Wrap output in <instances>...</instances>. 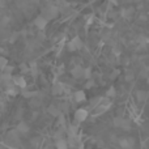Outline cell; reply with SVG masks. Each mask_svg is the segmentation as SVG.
Masks as SVG:
<instances>
[{
    "mask_svg": "<svg viewBox=\"0 0 149 149\" xmlns=\"http://www.w3.org/2000/svg\"><path fill=\"white\" fill-rule=\"evenodd\" d=\"M58 12H59V9H58L56 7H52V5H50V7H46L43 10H42V15L41 16L46 21H49V20H52V18L56 17Z\"/></svg>",
    "mask_w": 149,
    "mask_h": 149,
    "instance_id": "cell-1",
    "label": "cell"
},
{
    "mask_svg": "<svg viewBox=\"0 0 149 149\" xmlns=\"http://www.w3.org/2000/svg\"><path fill=\"white\" fill-rule=\"evenodd\" d=\"M110 107H111V101H109V100H102L100 105L95 107L94 114H95V115H101V114H103L105 111H107Z\"/></svg>",
    "mask_w": 149,
    "mask_h": 149,
    "instance_id": "cell-2",
    "label": "cell"
},
{
    "mask_svg": "<svg viewBox=\"0 0 149 149\" xmlns=\"http://www.w3.org/2000/svg\"><path fill=\"white\" fill-rule=\"evenodd\" d=\"M114 126L118 127V128H123V130H126V131L131 128V126H130V120L122 118V116H116V118H114Z\"/></svg>",
    "mask_w": 149,
    "mask_h": 149,
    "instance_id": "cell-3",
    "label": "cell"
},
{
    "mask_svg": "<svg viewBox=\"0 0 149 149\" xmlns=\"http://www.w3.org/2000/svg\"><path fill=\"white\" fill-rule=\"evenodd\" d=\"M82 47V41L80 37H74L70 42H68V50L70 51H77Z\"/></svg>",
    "mask_w": 149,
    "mask_h": 149,
    "instance_id": "cell-4",
    "label": "cell"
},
{
    "mask_svg": "<svg viewBox=\"0 0 149 149\" xmlns=\"http://www.w3.org/2000/svg\"><path fill=\"white\" fill-rule=\"evenodd\" d=\"M88 115H89L88 110H85V109H79V110H76V113H74V122L80 123V122L86 120Z\"/></svg>",
    "mask_w": 149,
    "mask_h": 149,
    "instance_id": "cell-5",
    "label": "cell"
},
{
    "mask_svg": "<svg viewBox=\"0 0 149 149\" xmlns=\"http://www.w3.org/2000/svg\"><path fill=\"white\" fill-rule=\"evenodd\" d=\"M12 82H13V85L15 86H17L18 89H25V86H26V80H25V77L24 76H13L12 77Z\"/></svg>",
    "mask_w": 149,
    "mask_h": 149,
    "instance_id": "cell-6",
    "label": "cell"
},
{
    "mask_svg": "<svg viewBox=\"0 0 149 149\" xmlns=\"http://www.w3.org/2000/svg\"><path fill=\"white\" fill-rule=\"evenodd\" d=\"M47 24H49V21H46V20H45V18L42 17L41 15H39V16H37V17H36V20H34V25H36L37 28L39 29V30H43V29L47 26Z\"/></svg>",
    "mask_w": 149,
    "mask_h": 149,
    "instance_id": "cell-7",
    "label": "cell"
},
{
    "mask_svg": "<svg viewBox=\"0 0 149 149\" xmlns=\"http://www.w3.org/2000/svg\"><path fill=\"white\" fill-rule=\"evenodd\" d=\"M119 145H120L123 149H132L135 145V141L134 139H131V137H126V139H122L120 141H119Z\"/></svg>",
    "mask_w": 149,
    "mask_h": 149,
    "instance_id": "cell-8",
    "label": "cell"
},
{
    "mask_svg": "<svg viewBox=\"0 0 149 149\" xmlns=\"http://www.w3.org/2000/svg\"><path fill=\"white\" fill-rule=\"evenodd\" d=\"M73 100L74 102H84L86 100V94H85L84 90H77L73 93Z\"/></svg>",
    "mask_w": 149,
    "mask_h": 149,
    "instance_id": "cell-9",
    "label": "cell"
},
{
    "mask_svg": "<svg viewBox=\"0 0 149 149\" xmlns=\"http://www.w3.org/2000/svg\"><path fill=\"white\" fill-rule=\"evenodd\" d=\"M72 76L74 79H82L84 77V68L81 65H76L72 70Z\"/></svg>",
    "mask_w": 149,
    "mask_h": 149,
    "instance_id": "cell-10",
    "label": "cell"
},
{
    "mask_svg": "<svg viewBox=\"0 0 149 149\" xmlns=\"http://www.w3.org/2000/svg\"><path fill=\"white\" fill-rule=\"evenodd\" d=\"M65 134H67V128L65 127H59V128L55 131V134H54V137L56 140H60V139H65Z\"/></svg>",
    "mask_w": 149,
    "mask_h": 149,
    "instance_id": "cell-11",
    "label": "cell"
},
{
    "mask_svg": "<svg viewBox=\"0 0 149 149\" xmlns=\"http://www.w3.org/2000/svg\"><path fill=\"white\" fill-rule=\"evenodd\" d=\"M51 92L54 95H59V94H62V93H64L63 92V82H55V84L52 85Z\"/></svg>",
    "mask_w": 149,
    "mask_h": 149,
    "instance_id": "cell-12",
    "label": "cell"
},
{
    "mask_svg": "<svg viewBox=\"0 0 149 149\" xmlns=\"http://www.w3.org/2000/svg\"><path fill=\"white\" fill-rule=\"evenodd\" d=\"M47 111H49V114L50 115H52V116H59L60 114H62L60 109L58 107V106H55V105H50L49 109H47Z\"/></svg>",
    "mask_w": 149,
    "mask_h": 149,
    "instance_id": "cell-13",
    "label": "cell"
},
{
    "mask_svg": "<svg viewBox=\"0 0 149 149\" xmlns=\"http://www.w3.org/2000/svg\"><path fill=\"white\" fill-rule=\"evenodd\" d=\"M29 130L30 128H29L28 124H26L25 122H21V123L17 126V130H16V131H17V134H28Z\"/></svg>",
    "mask_w": 149,
    "mask_h": 149,
    "instance_id": "cell-14",
    "label": "cell"
},
{
    "mask_svg": "<svg viewBox=\"0 0 149 149\" xmlns=\"http://www.w3.org/2000/svg\"><path fill=\"white\" fill-rule=\"evenodd\" d=\"M136 98L139 102H145L148 98V93L145 92V90H137L136 93Z\"/></svg>",
    "mask_w": 149,
    "mask_h": 149,
    "instance_id": "cell-15",
    "label": "cell"
},
{
    "mask_svg": "<svg viewBox=\"0 0 149 149\" xmlns=\"http://www.w3.org/2000/svg\"><path fill=\"white\" fill-rule=\"evenodd\" d=\"M55 147H56V149H68L67 140H65V139L56 140V143H55Z\"/></svg>",
    "mask_w": 149,
    "mask_h": 149,
    "instance_id": "cell-16",
    "label": "cell"
},
{
    "mask_svg": "<svg viewBox=\"0 0 149 149\" xmlns=\"http://www.w3.org/2000/svg\"><path fill=\"white\" fill-rule=\"evenodd\" d=\"M21 94H22L25 98H34V97H37L38 92H31V90L22 89V90H21Z\"/></svg>",
    "mask_w": 149,
    "mask_h": 149,
    "instance_id": "cell-17",
    "label": "cell"
},
{
    "mask_svg": "<svg viewBox=\"0 0 149 149\" xmlns=\"http://www.w3.org/2000/svg\"><path fill=\"white\" fill-rule=\"evenodd\" d=\"M5 92H7L8 95H13V97L17 95V94H20V89H18L17 86H15V85L10 86V88H8V89H5Z\"/></svg>",
    "mask_w": 149,
    "mask_h": 149,
    "instance_id": "cell-18",
    "label": "cell"
},
{
    "mask_svg": "<svg viewBox=\"0 0 149 149\" xmlns=\"http://www.w3.org/2000/svg\"><path fill=\"white\" fill-rule=\"evenodd\" d=\"M132 15H134V8H124V9H122V16L124 18H131Z\"/></svg>",
    "mask_w": 149,
    "mask_h": 149,
    "instance_id": "cell-19",
    "label": "cell"
},
{
    "mask_svg": "<svg viewBox=\"0 0 149 149\" xmlns=\"http://www.w3.org/2000/svg\"><path fill=\"white\" fill-rule=\"evenodd\" d=\"M102 100H103L102 97H94V98H93L92 101H90V106L95 109V107H97V106H98V105H100V103H101V101H102Z\"/></svg>",
    "mask_w": 149,
    "mask_h": 149,
    "instance_id": "cell-20",
    "label": "cell"
},
{
    "mask_svg": "<svg viewBox=\"0 0 149 149\" xmlns=\"http://www.w3.org/2000/svg\"><path fill=\"white\" fill-rule=\"evenodd\" d=\"M84 77L88 80H90V77H92V68L90 67L84 68Z\"/></svg>",
    "mask_w": 149,
    "mask_h": 149,
    "instance_id": "cell-21",
    "label": "cell"
},
{
    "mask_svg": "<svg viewBox=\"0 0 149 149\" xmlns=\"http://www.w3.org/2000/svg\"><path fill=\"white\" fill-rule=\"evenodd\" d=\"M115 94H116V90H115V88L114 86H111L110 89L106 92V97H114Z\"/></svg>",
    "mask_w": 149,
    "mask_h": 149,
    "instance_id": "cell-22",
    "label": "cell"
},
{
    "mask_svg": "<svg viewBox=\"0 0 149 149\" xmlns=\"http://www.w3.org/2000/svg\"><path fill=\"white\" fill-rule=\"evenodd\" d=\"M5 65H8V60H7V58L0 56V71H1L3 68L5 67Z\"/></svg>",
    "mask_w": 149,
    "mask_h": 149,
    "instance_id": "cell-23",
    "label": "cell"
},
{
    "mask_svg": "<svg viewBox=\"0 0 149 149\" xmlns=\"http://www.w3.org/2000/svg\"><path fill=\"white\" fill-rule=\"evenodd\" d=\"M94 86V80H88L86 81V84H85V88H86V89H90V88H93Z\"/></svg>",
    "mask_w": 149,
    "mask_h": 149,
    "instance_id": "cell-24",
    "label": "cell"
},
{
    "mask_svg": "<svg viewBox=\"0 0 149 149\" xmlns=\"http://www.w3.org/2000/svg\"><path fill=\"white\" fill-rule=\"evenodd\" d=\"M134 73H132V72H130L128 74H127V76H126V80H127V81H132V80H134Z\"/></svg>",
    "mask_w": 149,
    "mask_h": 149,
    "instance_id": "cell-25",
    "label": "cell"
},
{
    "mask_svg": "<svg viewBox=\"0 0 149 149\" xmlns=\"http://www.w3.org/2000/svg\"><path fill=\"white\" fill-rule=\"evenodd\" d=\"M119 73H120V72H119V71H114V72H113V74H111V76H110V79H111V80L116 79V77L119 76Z\"/></svg>",
    "mask_w": 149,
    "mask_h": 149,
    "instance_id": "cell-26",
    "label": "cell"
}]
</instances>
